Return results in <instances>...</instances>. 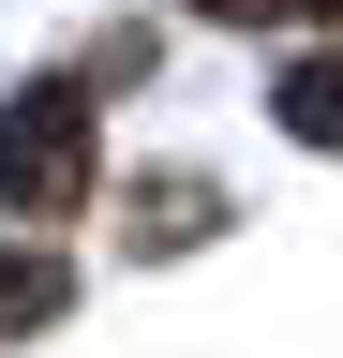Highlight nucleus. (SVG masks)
Instances as JSON below:
<instances>
[{
    "mask_svg": "<svg viewBox=\"0 0 343 358\" xmlns=\"http://www.w3.org/2000/svg\"><path fill=\"white\" fill-rule=\"evenodd\" d=\"M0 194H15L30 224H60L75 194H90V90H15V105H0Z\"/></svg>",
    "mask_w": 343,
    "mask_h": 358,
    "instance_id": "1",
    "label": "nucleus"
},
{
    "mask_svg": "<svg viewBox=\"0 0 343 358\" xmlns=\"http://www.w3.org/2000/svg\"><path fill=\"white\" fill-rule=\"evenodd\" d=\"M30 313H60V268L45 254H0V329H30Z\"/></svg>",
    "mask_w": 343,
    "mask_h": 358,
    "instance_id": "3",
    "label": "nucleus"
},
{
    "mask_svg": "<svg viewBox=\"0 0 343 358\" xmlns=\"http://www.w3.org/2000/svg\"><path fill=\"white\" fill-rule=\"evenodd\" d=\"M284 134H314V150L343 134V60H298L284 75Z\"/></svg>",
    "mask_w": 343,
    "mask_h": 358,
    "instance_id": "2",
    "label": "nucleus"
}]
</instances>
